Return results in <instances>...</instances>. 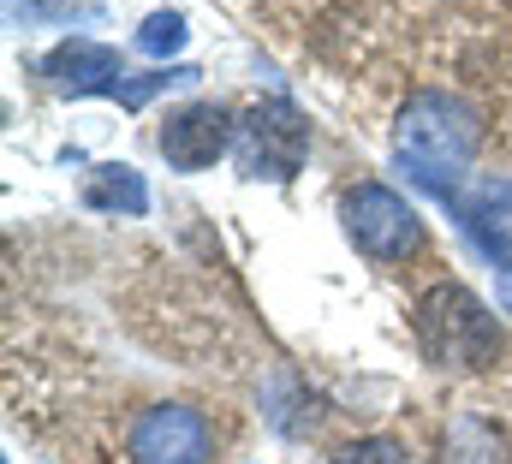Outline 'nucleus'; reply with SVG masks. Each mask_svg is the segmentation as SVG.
<instances>
[{
    "label": "nucleus",
    "instance_id": "nucleus-1",
    "mask_svg": "<svg viewBox=\"0 0 512 464\" xmlns=\"http://www.w3.org/2000/svg\"><path fill=\"white\" fill-rule=\"evenodd\" d=\"M477 149H483V114L465 96H453V90H417L393 114V155H399V167L417 185L441 191V197H453V185L465 179Z\"/></svg>",
    "mask_w": 512,
    "mask_h": 464
},
{
    "label": "nucleus",
    "instance_id": "nucleus-2",
    "mask_svg": "<svg viewBox=\"0 0 512 464\" xmlns=\"http://www.w3.org/2000/svg\"><path fill=\"white\" fill-rule=\"evenodd\" d=\"M417 346L435 369H489L501 357V322L471 286H429L417 298Z\"/></svg>",
    "mask_w": 512,
    "mask_h": 464
},
{
    "label": "nucleus",
    "instance_id": "nucleus-3",
    "mask_svg": "<svg viewBox=\"0 0 512 464\" xmlns=\"http://www.w3.org/2000/svg\"><path fill=\"white\" fill-rule=\"evenodd\" d=\"M233 155H239V173L256 179V185H286L298 167H304V155H310V119L298 114L292 102H256L251 114L239 119V143H233Z\"/></svg>",
    "mask_w": 512,
    "mask_h": 464
},
{
    "label": "nucleus",
    "instance_id": "nucleus-4",
    "mask_svg": "<svg viewBox=\"0 0 512 464\" xmlns=\"http://www.w3.org/2000/svg\"><path fill=\"white\" fill-rule=\"evenodd\" d=\"M340 221H346V238L364 256H376V262H399V256H411L423 244L417 209L399 191H387V185H352L340 197Z\"/></svg>",
    "mask_w": 512,
    "mask_h": 464
},
{
    "label": "nucleus",
    "instance_id": "nucleus-5",
    "mask_svg": "<svg viewBox=\"0 0 512 464\" xmlns=\"http://www.w3.org/2000/svg\"><path fill=\"white\" fill-rule=\"evenodd\" d=\"M131 464H209L215 459V429L191 405H149L131 423Z\"/></svg>",
    "mask_w": 512,
    "mask_h": 464
},
{
    "label": "nucleus",
    "instance_id": "nucleus-6",
    "mask_svg": "<svg viewBox=\"0 0 512 464\" xmlns=\"http://www.w3.org/2000/svg\"><path fill=\"white\" fill-rule=\"evenodd\" d=\"M233 143H239V125H233V114H227L221 102H191V108L167 114V125H161V155H167V167H179V173L215 167Z\"/></svg>",
    "mask_w": 512,
    "mask_h": 464
},
{
    "label": "nucleus",
    "instance_id": "nucleus-7",
    "mask_svg": "<svg viewBox=\"0 0 512 464\" xmlns=\"http://www.w3.org/2000/svg\"><path fill=\"white\" fill-rule=\"evenodd\" d=\"M36 72L54 96H120V84L131 78L120 66V54L108 42H90V36H66L60 48L42 54Z\"/></svg>",
    "mask_w": 512,
    "mask_h": 464
},
{
    "label": "nucleus",
    "instance_id": "nucleus-8",
    "mask_svg": "<svg viewBox=\"0 0 512 464\" xmlns=\"http://www.w3.org/2000/svg\"><path fill=\"white\" fill-rule=\"evenodd\" d=\"M84 209L96 215H149V185L126 161H102L84 173Z\"/></svg>",
    "mask_w": 512,
    "mask_h": 464
},
{
    "label": "nucleus",
    "instance_id": "nucleus-9",
    "mask_svg": "<svg viewBox=\"0 0 512 464\" xmlns=\"http://www.w3.org/2000/svg\"><path fill=\"white\" fill-rule=\"evenodd\" d=\"M185 36H191V30H185L179 12H149L143 30H137V54H179Z\"/></svg>",
    "mask_w": 512,
    "mask_h": 464
},
{
    "label": "nucleus",
    "instance_id": "nucleus-10",
    "mask_svg": "<svg viewBox=\"0 0 512 464\" xmlns=\"http://www.w3.org/2000/svg\"><path fill=\"white\" fill-rule=\"evenodd\" d=\"M334 464H411V453L399 447V441H387V435H370V441H352V447H340Z\"/></svg>",
    "mask_w": 512,
    "mask_h": 464
},
{
    "label": "nucleus",
    "instance_id": "nucleus-11",
    "mask_svg": "<svg viewBox=\"0 0 512 464\" xmlns=\"http://www.w3.org/2000/svg\"><path fill=\"white\" fill-rule=\"evenodd\" d=\"M477 209H495L501 221H512V179H489V185H477Z\"/></svg>",
    "mask_w": 512,
    "mask_h": 464
},
{
    "label": "nucleus",
    "instance_id": "nucleus-12",
    "mask_svg": "<svg viewBox=\"0 0 512 464\" xmlns=\"http://www.w3.org/2000/svg\"><path fill=\"white\" fill-rule=\"evenodd\" d=\"M495 286H501V310L512 316V262H495Z\"/></svg>",
    "mask_w": 512,
    "mask_h": 464
}]
</instances>
